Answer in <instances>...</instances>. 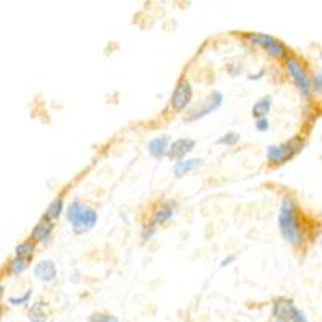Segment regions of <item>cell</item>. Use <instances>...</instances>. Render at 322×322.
<instances>
[{"label":"cell","mask_w":322,"mask_h":322,"mask_svg":"<svg viewBox=\"0 0 322 322\" xmlns=\"http://www.w3.org/2000/svg\"><path fill=\"white\" fill-rule=\"evenodd\" d=\"M27 264H29V260H23V258H15L12 263H10V271L12 274H21L26 268Z\"/></svg>","instance_id":"d6986e66"},{"label":"cell","mask_w":322,"mask_h":322,"mask_svg":"<svg viewBox=\"0 0 322 322\" xmlns=\"http://www.w3.org/2000/svg\"><path fill=\"white\" fill-rule=\"evenodd\" d=\"M31 293H33V290H27L23 297H18V298H15V297H12L10 298V303L12 305H15V306H18V305H23V303H26V301H29V298H31Z\"/></svg>","instance_id":"7402d4cb"},{"label":"cell","mask_w":322,"mask_h":322,"mask_svg":"<svg viewBox=\"0 0 322 322\" xmlns=\"http://www.w3.org/2000/svg\"><path fill=\"white\" fill-rule=\"evenodd\" d=\"M314 87H316L317 92H320V74H317L314 78Z\"/></svg>","instance_id":"d4e9b609"},{"label":"cell","mask_w":322,"mask_h":322,"mask_svg":"<svg viewBox=\"0 0 322 322\" xmlns=\"http://www.w3.org/2000/svg\"><path fill=\"white\" fill-rule=\"evenodd\" d=\"M168 148H169V137L163 136V137H156L148 144V151L153 158H161L168 155Z\"/></svg>","instance_id":"7c38bea8"},{"label":"cell","mask_w":322,"mask_h":322,"mask_svg":"<svg viewBox=\"0 0 322 322\" xmlns=\"http://www.w3.org/2000/svg\"><path fill=\"white\" fill-rule=\"evenodd\" d=\"M66 217H68V221L71 222L73 231L76 234H86L97 224L99 214L89 205H84L81 202H74L70 205Z\"/></svg>","instance_id":"7a4b0ae2"},{"label":"cell","mask_w":322,"mask_h":322,"mask_svg":"<svg viewBox=\"0 0 322 322\" xmlns=\"http://www.w3.org/2000/svg\"><path fill=\"white\" fill-rule=\"evenodd\" d=\"M256 129H258L260 132L268 131V129H269V122H268V119H266V118L258 119V121H256Z\"/></svg>","instance_id":"603a6c76"},{"label":"cell","mask_w":322,"mask_h":322,"mask_svg":"<svg viewBox=\"0 0 322 322\" xmlns=\"http://www.w3.org/2000/svg\"><path fill=\"white\" fill-rule=\"evenodd\" d=\"M34 274H36L37 279H41L44 282H52L55 279V276H56V266H55V263L50 261V260L41 261L36 266Z\"/></svg>","instance_id":"30bf717a"},{"label":"cell","mask_w":322,"mask_h":322,"mask_svg":"<svg viewBox=\"0 0 322 322\" xmlns=\"http://www.w3.org/2000/svg\"><path fill=\"white\" fill-rule=\"evenodd\" d=\"M192 99V86L188 81H181L177 84V87L173 92V97H171V107L176 111H182L188 102Z\"/></svg>","instance_id":"ba28073f"},{"label":"cell","mask_w":322,"mask_h":322,"mask_svg":"<svg viewBox=\"0 0 322 322\" xmlns=\"http://www.w3.org/2000/svg\"><path fill=\"white\" fill-rule=\"evenodd\" d=\"M250 41L253 44H256L263 49H266L269 55L276 56V58H285L287 56V49L280 41H277L276 37L268 36V34H253L250 36Z\"/></svg>","instance_id":"5b68a950"},{"label":"cell","mask_w":322,"mask_h":322,"mask_svg":"<svg viewBox=\"0 0 322 322\" xmlns=\"http://www.w3.org/2000/svg\"><path fill=\"white\" fill-rule=\"evenodd\" d=\"M173 214H174L173 206H171V205H163V206L158 208V210L155 211L153 222H155V224H163V222H166Z\"/></svg>","instance_id":"2e32d148"},{"label":"cell","mask_w":322,"mask_h":322,"mask_svg":"<svg viewBox=\"0 0 322 322\" xmlns=\"http://www.w3.org/2000/svg\"><path fill=\"white\" fill-rule=\"evenodd\" d=\"M89 322H119L115 316H110V314H93L90 316Z\"/></svg>","instance_id":"44dd1931"},{"label":"cell","mask_w":322,"mask_h":322,"mask_svg":"<svg viewBox=\"0 0 322 322\" xmlns=\"http://www.w3.org/2000/svg\"><path fill=\"white\" fill-rule=\"evenodd\" d=\"M221 103H222V93H219V92L211 93V95L206 97L202 103H198L197 107H194L192 115L187 116V121H195V119H198V118L206 116L208 113H211V111H214V110L219 108Z\"/></svg>","instance_id":"8992f818"},{"label":"cell","mask_w":322,"mask_h":322,"mask_svg":"<svg viewBox=\"0 0 322 322\" xmlns=\"http://www.w3.org/2000/svg\"><path fill=\"white\" fill-rule=\"evenodd\" d=\"M52 229H53V224L47 219V217H44L42 221H39V224H37L34 229H33V239L37 240V242H44L49 239V235L52 234Z\"/></svg>","instance_id":"4fadbf2b"},{"label":"cell","mask_w":322,"mask_h":322,"mask_svg":"<svg viewBox=\"0 0 322 322\" xmlns=\"http://www.w3.org/2000/svg\"><path fill=\"white\" fill-rule=\"evenodd\" d=\"M279 229L287 243L292 247H298L303 242V231L298 219V208L292 198H283L279 213Z\"/></svg>","instance_id":"6da1fadb"},{"label":"cell","mask_w":322,"mask_h":322,"mask_svg":"<svg viewBox=\"0 0 322 322\" xmlns=\"http://www.w3.org/2000/svg\"><path fill=\"white\" fill-rule=\"evenodd\" d=\"M0 316H2V305H0Z\"/></svg>","instance_id":"4316f807"},{"label":"cell","mask_w":322,"mask_h":322,"mask_svg":"<svg viewBox=\"0 0 322 322\" xmlns=\"http://www.w3.org/2000/svg\"><path fill=\"white\" fill-rule=\"evenodd\" d=\"M271 103H272V100H271V97H263V99H260L256 103H254L253 105V116L254 118H266V115L269 113V110H271Z\"/></svg>","instance_id":"5bb4252c"},{"label":"cell","mask_w":322,"mask_h":322,"mask_svg":"<svg viewBox=\"0 0 322 322\" xmlns=\"http://www.w3.org/2000/svg\"><path fill=\"white\" fill-rule=\"evenodd\" d=\"M61 210H63V200L61 198H56V200H53L49 208H47V213H45V217L47 219H56L60 214H61Z\"/></svg>","instance_id":"e0dca14e"},{"label":"cell","mask_w":322,"mask_h":322,"mask_svg":"<svg viewBox=\"0 0 322 322\" xmlns=\"http://www.w3.org/2000/svg\"><path fill=\"white\" fill-rule=\"evenodd\" d=\"M203 165V159H198V158H192V159H179L177 163L174 165V169L173 173L176 177H182L185 176L187 173L194 171V169H197L198 166Z\"/></svg>","instance_id":"8fae6325"},{"label":"cell","mask_w":322,"mask_h":322,"mask_svg":"<svg viewBox=\"0 0 322 322\" xmlns=\"http://www.w3.org/2000/svg\"><path fill=\"white\" fill-rule=\"evenodd\" d=\"M287 68H288V73L292 74L293 81H295L297 87L303 92V95H309L311 84H309V79H308L305 70H303V66L295 58H288Z\"/></svg>","instance_id":"52a82bcc"},{"label":"cell","mask_w":322,"mask_h":322,"mask_svg":"<svg viewBox=\"0 0 322 322\" xmlns=\"http://www.w3.org/2000/svg\"><path fill=\"white\" fill-rule=\"evenodd\" d=\"M34 243L33 242H23L20 243L16 247V256L18 258H23V260H29L33 256V253H34Z\"/></svg>","instance_id":"ac0fdd59"},{"label":"cell","mask_w":322,"mask_h":322,"mask_svg":"<svg viewBox=\"0 0 322 322\" xmlns=\"http://www.w3.org/2000/svg\"><path fill=\"white\" fill-rule=\"evenodd\" d=\"M2 295H4V285L0 283V298H2Z\"/></svg>","instance_id":"484cf974"},{"label":"cell","mask_w":322,"mask_h":322,"mask_svg":"<svg viewBox=\"0 0 322 322\" xmlns=\"http://www.w3.org/2000/svg\"><path fill=\"white\" fill-rule=\"evenodd\" d=\"M29 320L31 322H47V311H45V303L37 301L29 309Z\"/></svg>","instance_id":"9a60e30c"},{"label":"cell","mask_w":322,"mask_h":322,"mask_svg":"<svg viewBox=\"0 0 322 322\" xmlns=\"http://www.w3.org/2000/svg\"><path fill=\"white\" fill-rule=\"evenodd\" d=\"M240 139V136L237 134V132H229V134H226V136H222L221 139H217L216 140V144H226V145H234L237 140Z\"/></svg>","instance_id":"ffe728a7"},{"label":"cell","mask_w":322,"mask_h":322,"mask_svg":"<svg viewBox=\"0 0 322 322\" xmlns=\"http://www.w3.org/2000/svg\"><path fill=\"white\" fill-rule=\"evenodd\" d=\"M303 144L300 139H292L288 142H283L280 145H271L268 147V159L271 163H285L287 159H290L295 153L301 150Z\"/></svg>","instance_id":"277c9868"},{"label":"cell","mask_w":322,"mask_h":322,"mask_svg":"<svg viewBox=\"0 0 322 322\" xmlns=\"http://www.w3.org/2000/svg\"><path fill=\"white\" fill-rule=\"evenodd\" d=\"M272 314L277 319V322H308L305 314L293 305L292 300L279 298L274 301Z\"/></svg>","instance_id":"3957f363"},{"label":"cell","mask_w":322,"mask_h":322,"mask_svg":"<svg viewBox=\"0 0 322 322\" xmlns=\"http://www.w3.org/2000/svg\"><path fill=\"white\" fill-rule=\"evenodd\" d=\"M195 148V140L192 139H177L174 144L168 148L169 158H182L187 155L188 151H192Z\"/></svg>","instance_id":"9c48e42d"},{"label":"cell","mask_w":322,"mask_h":322,"mask_svg":"<svg viewBox=\"0 0 322 322\" xmlns=\"http://www.w3.org/2000/svg\"><path fill=\"white\" fill-rule=\"evenodd\" d=\"M235 261V256H229V258H226V260H222L221 261V268H226V266H229L231 263H234Z\"/></svg>","instance_id":"cb8c5ba5"}]
</instances>
